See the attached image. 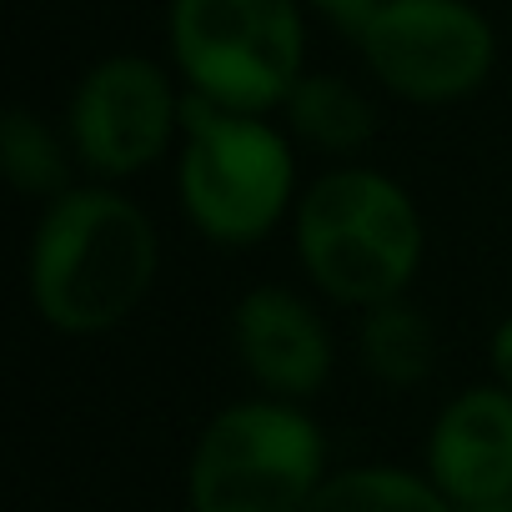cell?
Listing matches in <instances>:
<instances>
[{
    "label": "cell",
    "instance_id": "4",
    "mask_svg": "<svg viewBox=\"0 0 512 512\" xmlns=\"http://www.w3.org/2000/svg\"><path fill=\"white\" fill-rule=\"evenodd\" d=\"M327 482V437L302 402L241 397L196 437L186 512H302Z\"/></svg>",
    "mask_w": 512,
    "mask_h": 512
},
{
    "label": "cell",
    "instance_id": "5",
    "mask_svg": "<svg viewBox=\"0 0 512 512\" xmlns=\"http://www.w3.org/2000/svg\"><path fill=\"white\" fill-rule=\"evenodd\" d=\"M171 61L191 96L272 116L307 76V21L297 0H171Z\"/></svg>",
    "mask_w": 512,
    "mask_h": 512
},
{
    "label": "cell",
    "instance_id": "6",
    "mask_svg": "<svg viewBox=\"0 0 512 512\" xmlns=\"http://www.w3.org/2000/svg\"><path fill=\"white\" fill-rule=\"evenodd\" d=\"M357 51L372 81L412 106L467 101L497 66L492 21L467 0H382Z\"/></svg>",
    "mask_w": 512,
    "mask_h": 512
},
{
    "label": "cell",
    "instance_id": "12",
    "mask_svg": "<svg viewBox=\"0 0 512 512\" xmlns=\"http://www.w3.org/2000/svg\"><path fill=\"white\" fill-rule=\"evenodd\" d=\"M302 512H452L427 472L397 462H357L327 472Z\"/></svg>",
    "mask_w": 512,
    "mask_h": 512
},
{
    "label": "cell",
    "instance_id": "15",
    "mask_svg": "<svg viewBox=\"0 0 512 512\" xmlns=\"http://www.w3.org/2000/svg\"><path fill=\"white\" fill-rule=\"evenodd\" d=\"M487 362H492V382L512 392V312L492 327V337H487Z\"/></svg>",
    "mask_w": 512,
    "mask_h": 512
},
{
    "label": "cell",
    "instance_id": "11",
    "mask_svg": "<svg viewBox=\"0 0 512 512\" xmlns=\"http://www.w3.org/2000/svg\"><path fill=\"white\" fill-rule=\"evenodd\" d=\"M357 357H362L367 377L392 392L422 387L437 367V327L407 297L382 302V307L362 312V322H357Z\"/></svg>",
    "mask_w": 512,
    "mask_h": 512
},
{
    "label": "cell",
    "instance_id": "2",
    "mask_svg": "<svg viewBox=\"0 0 512 512\" xmlns=\"http://www.w3.org/2000/svg\"><path fill=\"white\" fill-rule=\"evenodd\" d=\"M292 246L307 282L327 302L372 312L407 297L417 282L427 226L397 176L342 161L302 186L292 211Z\"/></svg>",
    "mask_w": 512,
    "mask_h": 512
},
{
    "label": "cell",
    "instance_id": "7",
    "mask_svg": "<svg viewBox=\"0 0 512 512\" xmlns=\"http://www.w3.org/2000/svg\"><path fill=\"white\" fill-rule=\"evenodd\" d=\"M186 91H176L171 71L151 56L121 51L96 61L66 106V136L76 161L96 181H131L151 171L181 141Z\"/></svg>",
    "mask_w": 512,
    "mask_h": 512
},
{
    "label": "cell",
    "instance_id": "13",
    "mask_svg": "<svg viewBox=\"0 0 512 512\" xmlns=\"http://www.w3.org/2000/svg\"><path fill=\"white\" fill-rule=\"evenodd\" d=\"M0 166H6V181L31 196V201H56L76 186V151L71 136L51 131L31 106H11L6 121H0Z\"/></svg>",
    "mask_w": 512,
    "mask_h": 512
},
{
    "label": "cell",
    "instance_id": "3",
    "mask_svg": "<svg viewBox=\"0 0 512 512\" xmlns=\"http://www.w3.org/2000/svg\"><path fill=\"white\" fill-rule=\"evenodd\" d=\"M292 136L272 116L211 106L186 91L176 141V201L196 236L226 251L262 246L297 211Z\"/></svg>",
    "mask_w": 512,
    "mask_h": 512
},
{
    "label": "cell",
    "instance_id": "16",
    "mask_svg": "<svg viewBox=\"0 0 512 512\" xmlns=\"http://www.w3.org/2000/svg\"><path fill=\"white\" fill-rule=\"evenodd\" d=\"M452 512H512V492L492 497V502H472V507H452Z\"/></svg>",
    "mask_w": 512,
    "mask_h": 512
},
{
    "label": "cell",
    "instance_id": "1",
    "mask_svg": "<svg viewBox=\"0 0 512 512\" xmlns=\"http://www.w3.org/2000/svg\"><path fill=\"white\" fill-rule=\"evenodd\" d=\"M161 272L151 216L116 186L86 181L46 201L26 246L31 312L61 337H106L136 317Z\"/></svg>",
    "mask_w": 512,
    "mask_h": 512
},
{
    "label": "cell",
    "instance_id": "10",
    "mask_svg": "<svg viewBox=\"0 0 512 512\" xmlns=\"http://www.w3.org/2000/svg\"><path fill=\"white\" fill-rule=\"evenodd\" d=\"M282 121H287L292 141H302L322 156H337V161L357 156L377 136V106L347 76H332V71H307L297 81V91L287 96Z\"/></svg>",
    "mask_w": 512,
    "mask_h": 512
},
{
    "label": "cell",
    "instance_id": "8",
    "mask_svg": "<svg viewBox=\"0 0 512 512\" xmlns=\"http://www.w3.org/2000/svg\"><path fill=\"white\" fill-rule=\"evenodd\" d=\"M231 352L262 397H282V402H302V407L327 387V377L337 367V342H332V327L322 322V312L302 292L277 287V282L236 297Z\"/></svg>",
    "mask_w": 512,
    "mask_h": 512
},
{
    "label": "cell",
    "instance_id": "9",
    "mask_svg": "<svg viewBox=\"0 0 512 512\" xmlns=\"http://www.w3.org/2000/svg\"><path fill=\"white\" fill-rule=\"evenodd\" d=\"M422 472L452 507L512 492V392L497 382L462 387L427 427Z\"/></svg>",
    "mask_w": 512,
    "mask_h": 512
},
{
    "label": "cell",
    "instance_id": "14",
    "mask_svg": "<svg viewBox=\"0 0 512 512\" xmlns=\"http://www.w3.org/2000/svg\"><path fill=\"white\" fill-rule=\"evenodd\" d=\"M307 6L317 11V16H327L342 36H362V26L377 16V6H382V0H307Z\"/></svg>",
    "mask_w": 512,
    "mask_h": 512
}]
</instances>
